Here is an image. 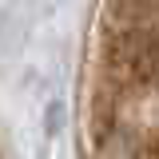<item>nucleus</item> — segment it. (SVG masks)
Segmentation results:
<instances>
[{"mask_svg": "<svg viewBox=\"0 0 159 159\" xmlns=\"http://www.w3.org/2000/svg\"><path fill=\"white\" fill-rule=\"evenodd\" d=\"M88 159H155L151 0H99L84 72Z\"/></svg>", "mask_w": 159, "mask_h": 159, "instance_id": "obj_1", "label": "nucleus"}]
</instances>
